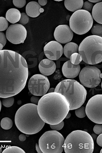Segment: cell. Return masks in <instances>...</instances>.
<instances>
[{
	"instance_id": "obj_1",
	"label": "cell",
	"mask_w": 102,
	"mask_h": 153,
	"mask_svg": "<svg viewBox=\"0 0 102 153\" xmlns=\"http://www.w3.org/2000/svg\"><path fill=\"white\" fill-rule=\"evenodd\" d=\"M27 62L19 53L0 50V98L19 94L24 89L28 78Z\"/></svg>"
},
{
	"instance_id": "obj_2",
	"label": "cell",
	"mask_w": 102,
	"mask_h": 153,
	"mask_svg": "<svg viewBox=\"0 0 102 153\" xmlns=\"http://www.w3.org/2000/svg\"><path fill=\"white\" fill-rule=\"evenodd\" d=\"M38 114L46 123L55 125L66 118L69 111V104L64 96L59 93H48L40 99Z\"/></svg>"
},
{
	"instance_id": "obj_3",
	"label": "cell",
	"mask_w": 102,
	"mask_h": 153,
	"mask_svg": "<svg viewBox=\"0 0 102 153\" xmlns=\"http://www.w3.org/2000/svg\"><path fill=\"white\" fill-rule=\"evenodd\" d=\"M15 123L21 132L32 135L41 131L45 123L38 114L37 105L28 103L21 106L17 111Z\"/></svg>"
},
{
	"instance_id": "obj_4",
	"label": "cell",
	"mask_w": 102,
	"mask_h": 153,
	"mask_svg": "<svg viewBox=\"0 0 102 153\" xmlns=\"http://www.w3.org/2000/svg\"><path fill=\"white\" fill-rule=\"evenodd\" d=\"M54 92L64 96L69 102V110L78 109L86 101L87 91L85 87L78 81L72 79L64 80L59 82Z\"/></svg>"
},
{
	"instance_id": "obj_5",
	"label": "cell",
	"mask_w": 102,
	"mask_h": 153,
	"mask_svg": "<svg viewBox=\"0 0 102 153\" xmlns=\"http://www.w3.org/2000/svg\"><path fill=\"white\" fill-rule=\"evenodd\" d=\"M95 148L94 139L85 131H74L66 137L64 145L66 153H92Z\"/></svg>"
},
{
	"instance_id": "obj_6",
	"label": "cell",
	"mask_w": 102,
	"mask_h": 153,
	"mask_svg": "<svg viewBox=\"0 0 102 153\" xmlns=\"http://www.w3.org/2000/svg\"><path fill=\"white\" fill-rule=\"evenodd\" d=\"M78 52L85 63L95 65L102 61V37L89 36L85 38L78 47Z\"/></svg>"
},
{
	"instance_id": "obj_7",
	"label": "cell",
	"mask_w": 102,
	"mask_h": 153,
	"mask_svg": "<svg viewBox=\"0 0 102 153\" xmlns=\"http://www.w3.org/2000/svg\"><path fill=\"white\" fill-rule=\"evenodd\" d=\"M65 138L56 130L48 131L39 138V145L42 153H61L64 150Z\"/></svg>"
},
{
	"instance_id": "obj_8",
	"label": "cell",
	"mask_w": 102,
	"mask_h": 153,
	"mask_svg": "<svg viewBox=\"0 0 102 153\" xmlns=\"http://www.w3.org/2000/svg\"><path fill=\"white\" fill-rule=\"evenodd\" d=\"M93 19L89 12L84 10L74 12L69 19V27L73 32L78 35H83L91 29Z\"/></svg>"
},
{
	"instance_id": "obj_9",
	"label": "cell",
	"mask_w": 102,
	"mask_h": 153,
	"mask_svg": "<svg viewBox=\"0 0 102 153\" xmlns=\"http://www.w3.org/2000/svg\"><path fill=\"white\" fill-rule=\"evenodd\" d=\"M102 75L101 70L98 68L93 66H87L80 71L79 80L84 87L95 88L101 83Z\"/></svg>"
},
{
	"instance_id": "obj_10",
	"label": "cell",
	"mask_w": 102,
	"mask_h": 153,
	"mask_svg": "<svg viewBox=\"0 0 102 153\" xmlns=\"http://www.w3.org/2000/svg\"><path fill=\"white\" fill-rule=\"evenodd\" d=\"M102 95L93 96L88 100L86 105V115L93 123L102 124Z\"/></svg>"
},
{
	"instance_id": "obj_11",
	"label": "cell",
	"mask_w": 102,
	"mask_h": 153,
	"mask_svg": "<svg viewBox=\"0 0 102 153\" xmlns=\"http://www.w3.org/2000/svg\"><path fill=\"white\" fill-rule=\"evenodd\" d=\"M50 82L46 76L35 74L30 78L28 84L30 92L33 95L43 96L46 94L50 88Z\"/></svg>"
},
{
	"instance_id": "obj_12",
	"label": "cell",
	"mask_w": 102,
	"mask_h": 153,
	"mask_svg": "<svg viewBox=\"0 0 102 153\" xmlns=\"http://www.w3.org/2000/svg\"><path fill=\"white\" fill-rule=\"evenodd\" d=\"M27 36V31L22 25L14 24L10 25L6 32V37L8 41L13 44L24 43Z\"/></svg>"
},
{
	"instance_id": "obj_13",
	"label": "cell",
	"mask_w": 102,
	"mask_h": 153,
	"mask_svg": "<svg viewBox=\"0 0 102 153\" xmlns=\"http://www.w3.org/2000/svg\"><path fill=\"white\" fill-rule=\"evenodd\" d=\"M63 48L57 41H51L47 43L44 48L46 56L51 61H57L61 57L63 53Z\"/></svg>"
},
{
	"instance_id": "obj_14",
	"label": "cell",
	"mask_w": 102,
	"mask_h": 153,
	"mask_svg": "<svg viewBox=\"0 0 102 153\" xmlns=\"http://www.w3.org/2000/svg\"><path fill=\"white\" fill-rule=\"evenodd\" d=\"M73 32L69 27L66 25H61L56 28L54 37L57 42L61 44L70 42L73 38Z\"/></svg>"
},
{
	"instance_id": "obj_15",
	"label": "cell",
	"mask_w": 102,
	"mask_h": 153,
	"mask_svg": "<svg viewBox=\"0 0 102 153\" xmlns=\"http://www.w3.org/2000/svg\"><path fill=\"white\" fill-rule=\"evenodd\" d=\"M62 71L63 74L66 78L74 79L78 76L80 72V65H75L72 64L69 60L64 64Z\"/></svg>"
},
{
	"instance_id": "obj_16",
	"label": "cell",
	"mask_w": 102,
	"mask_h": 153,
	"mask_svg": "<svg viewBox=\"0 0 102 153\" xmlns=\"http://www.w3.org/2000/svg\"><path fill=\"white\" fill-rule=\"evenodd\" d=\"M40 72L43 75L49 76L54 74L56 70V65L53 61L49 59H44L39 64Z\"/></svg>"
},
{
	"instance_id": "obj_17",
	"label": "cell",
	"mask_w": 102,
	"mask_h": 153,
	"mask_svg": "<svg viewBox=\"0 0 102 153\" xmlns=\"http://www.w3.org/2000/svg\"><path fill=\"white\" fill-rule=\"evenodd\" d=\"M44 10L39 3L35 1H31L26 7V12L28 16L32 18H36L39 16Z\"/></svg>"
},
{
	"instance_id": "obj_18",
	"label": "cell",
	"mask_w": 102,
	"mask_h": 153,
	"mask_svg": "<svg viewBox=\"0 0 102 153\" xmlns=\"http://www.w3.org/2000/svg\"><path fill=\"white\" fill-rule=\"evenodd\" d=\"M83 3V0H66L64 1L65 7L68 10L72 12L81 10Z\"/></svg>"
},
{
	"instance_id": "obj_19",
	"label": "cell",
	"mask_w": 102,
	"mask_h": 153,
	"mask_svg": "<svg viewBox=\"0 0 102 153\" xmlns=\"http://www.w3.org/2000/svg\"><path fill=\"white\" fill-rule=\"evenodd\" d=\"M21 17V12L19 10L16 8L10 9L6 12V20L12 24H14L19 22Z\"/></svg>"
},
{
	"instance_id": "obj_20",
	"label": "cell",
	"mask_w": 102,
	"mask_h": 153,
	"mask_svg": "<svg viewBox=\"0 0 102 153\" xmlns=\"http://www.w3.org/2000/svg\"><path fill=\"white\" fill-rule=\"evenodd\" d=\"M102 2L97 3L93 6L92 10V17L98 24H102Z\"/></svg>"
},
{
	"instance_id": "obj_21",
	"label": "cell",
	"mask_w": 102,
	"mask_h": 153,
	"mask_svg": "<svg viewBox=\"0 0 102 153\" xmlns=\"http://www.w3.org/2000/svg\"><path fill=\"white\" fill-rule=\"evenodd\" d=\"M63 53L65 56L69 59L73 53H78V46L77 43L73 42H69L66 44L63 48Z\"/></svg>"
},
{
	"instance_id": "obj_22",
	"label": "cell",
	"mask_w": 102,
	"mask_h": 153,
	"mask_svg": "<svg viewBox=\"0 0 102 153\" xmlns=\"http://www.w3.org/2000/svg\"><path fill=\"white\" fill-rule=\"evenodd\" d=\"M13 126V121L9 118L5 117L2 119L1 122V126L2 129L5 130H9Z\"/></svg>"
},
{
	"instance_id": "obj_23",
	"label": "cell",
	"mask_w": 102,
	"mask_h": 153,
	"mask_svg": "<svg viewBox=\"0 0 102 153\" xmlns=\"http://www.w3.org/2000/svg\"><path fill=\"white\" fill-rule=\"evenodd\" d=\"M3 153H25V152L22 149L17 146H10L5 148Z\"/></svg>"
},
{
	"instance_id": "obj_24",
	"label": "cell",
	"mask_w": 102,
	"mask_h": 153,
	"mask_svg": "<svg viewBox=\"0 0 102 153\" xmlns=\"http://www.w3.org/2000/svg\"><path fill=\"white\" fill-rule=\"evenodd\" d=\"M91 32L93 35L102 36V25L95 24L91 28Z\"/></svg>"
},
{
	"instance_id": "obj_25",
	"label": "cell",
	"mask_w": 102,
	"mask_h": 153,
	"mask_svg": "<svg viewBox=\"0 0 102 153\" xmlns=\"http://www.w3.org/2000/svg\"><path fill=\"white\" fill-rule=\"evenodd\" d=\"M69 59H70L69 61H70L71 63L75 65H79V64L83 61L81 55L78 53H73Z\"/></svg>"
},
{
	"instance_id": "obj_26",
	"label": "cell",
	"mask_w": 102,
	"mask_h": 153,
	"mask_svg": "<svg viewBox=\"0 0 102 153\" xmlns=\"http://www.w3.org/2000/svg\"><path fill=\"white\" fill-rule=\"evenodd\" d=\"M14 99L13 97L4 98L2 100V104L6 108H10L14 104Z\"/></svg>"
},
{
	"instance_id": "obj_27",
	"label": "cell",
	"mask_w": 102,
	"mask_h": 153,
	"mask_svg": "<svg viewBox=\"0 0 102 153\" xmlns=\"http://www.w3.org/2000/svg\"><path fill=\"white\" fill-rule=\"evenodd\" d=\"M75 114L79 118H83L86 117V109L83 106H81L75 110Z\"/></svg>"
},
{
	"instance_id": "obj_28",
	"label": "cell",
	"mask_w": 102,
	"mask_h": 153,
	"mask_svg": "<svg viewBox=\"0 0 102 153\" xmlns=\"http://www.w3.org/2000/svg\"><path fill=\"white\" fill-rule=\"evenodd\" d=\"M8 23L6 18L0 17V31H4L8 27Z\"/></svg>"
},
{
	"instance_id": "obj_29",
	"label": "cell",
	"mask_w": 102,
	"mask_h": 153,
	"mask_svg": "<svg viewBox=\"0 0 102 153\" xmlns=\"http://www.w3.org/2000/svg\"><path fill=\"white\" fill-rule=\"evenodd\" d=\"M7 39L5 33L0 32V50H3L6 44Z\"/></svg>"
},
{
	"instance_id": "obj_30",
	"label": "cell",
	"mask_w": 102,
	"mask_h": 153,
	"mask_svg": "<svg viewBox=\"0 0 102 153\" xmlns=\"http://www.w3.org/2000/svg\"><path fill=\"white\" fill-rule=\"evenodd\" d=\"M29 21V17L25 13H21V19L19 22L22 25L27 24Z\"/></svg>"
},
{
	"instance_id": "obj_31",
	"label": "cell",
	"mask_w": 102,
	"mask_h": 153,
	"mask_svg": "<svg viewBox=\"0 0 102 153\" xmlns=\"http://www.w3.org/2000/svg\"><path fill=\"white\" fill-rule=\"evenodd\" d=\"M25 0H13V3L14 6L18 8H22L25 5Z\"/></svg>"
},
{
	"instance_id": "obj_32",
	"label": "cell",
	"mask_w": 102,
	"mask_h": 153,
	"mask_svg": "<svg viewBox=\"0 0 102 153\" xmlns=\"http://www.w3.org/2000/svg\"><path fill=\"white\" fill-rule=\"evenodd\" d=\"M64 126V122L63 121L58 124L50 125V127L52 130L59 131L63 129Z\"/></svg>"
},
{
	"instance_id": "obj_33",
	"label": "cell",
	"mask_w": 102,
	"mask_h": 153,
	"mask_svg": "<svg viewBox=\"0 0 102 153\" xmlns=\"http://www.w3.org/2000/svg\"><path fill=\"white\" fill-rule=\"evenodd\" d=\"M83 7L84 10L89 12V11H92V10L93 4L90 2L86 1L83 3Z\"/></svg>"
},
{
	"instance_id": "obj_34",
	"label": "cell",
	"mask_w": 102,
	"mask_h": 153,
	"mask_svg": "<svg viewBox=\"0 0 102 153\" xmlns=\"http://www.w3.org/2000/svg\"><path fill=\"white\" fill-rule=\"evenodd\" d=\"M93 131L95 134L97 135H99L102 133V124H97L95 125L93 128Z\"/></svg>"
},
{
	"instance_id": "obj_35",
	"label": "cell",
	"mask_w": 102,
	"mask_h": 153,
	"mask_svg": "<svg viewBox=\"0 0 102 153\" xmlns=\"http://www.w3.org/2000/svg\"><path fill=\"white\" fill-rule=\"evenodd\" d=\"M39 100H40V99L39 97H37V96H34L31 97L30 101L32 103L37 105H38Z\"/></svg>"
},
{
	"instance_id": "obj_36",
	"label": "cell",
	"mask_w": 102,
	"mask_h": 153,
	"mask_svg": "<svg viewBox=\"0 0 102 153\" xmlns=\"http://www.w3.org/2000/svg\"><path fill=\"white\" fill-rule=\"evenodd\" d=\"M96 142L98 145L100 147H102V134H99V136L98 137L97 140H96Z\"/></svg>"
},
{
	"instance_id": "obj_37",
	"label": "cell",
	"mask_w": 102,
	"mask_h": 153,
	"mask_svg": "<svg viewBox=\"0 0 102 153\" xmlns=\"http://www.w3.org/2000/svg\"><path fill=\"white\" fill-rule=\"evenodd\" d=\"M39 4L41 6H45L46 5L47 3H48V1L47 0H39Z\"/></svg>"
},
{
	"instance_id": "obj_38",
	"label": "cell",
	"mask_w": 102,
	"mask_h": 153,
	"mask_svg": "<svg viewBox=\"0 0 102 153\" xmlns=\"http://www.w3.org/2000/svg\"><path fill=\"white\" fill-rule=\"evenodd\" d=\"M19 139L20 141L23 142L25 141L26 139V137L24 134H21L19 136Z\"/></svg>"
},
{
	"instance_id": "obj_39",
	"label": "cell",
	"mask_w": 102,
	"mask_h": 153,
	"mask_svg": "<svg viewBox=\"0 0 102 153\" xmlns=\"http://www.w3.org/2000/svg\"><path fill=\"white\" fill-rule=\"evenodd\" d=\"M36 152L38 153H42V151L41 150V149L39 147V144H36Z\"/></svg>"
},
{
	"instance_id": "obj_40",
	"label": "cell",
	"mask_w": 102,
	"mask_h": 153,
	"mask_svg": "<svg viewBox=\"0 0 102 153\" xmlns=\"http://www.w3.org/2000/svg\"><path fill=\"white\" fill-rule=\"evenodd\" d=\"M89 2H90V3H99V2H100L101 1V0H89V1H88Z\"/></svg>"
},
{
	"instance_id": "obj_41",
	"label": "cell",
	"mask_w": 102,
	"mask_h": 153,
	"mask_svg": "<svg viewBox=\"0 0 102 153\" xmlns=\"http://www.w3.org/2000/svg\"><path fill=\"white\" fill-rule=\"evenodd\" d=\"M55 88H50V89H49V90H48V93H51V92H54Z\"/></svg>"
},
{
	"instance_id": "obj_42",
	"label": "cell",
	"mask_w": 102,
	"mask_h": 153,
	"mask_svg": "<svg viewBox=\"0 0 102 153\" xmlns=\"http://www.w3.org/2000/svg\"><path fill=\"white\" fill-rule=\"evenodd\" d=\"M71 114L70 113H68V114L67 115V116H66V119H68V118H69L71 117Z\"/></svg>"
},
{
	"instance_id": "obj_43",
	"label": "cell",
	"mask_w": 102,
	"mask_h": 153,
	"mask_svg": "<svg viewBox=\"0 0 102 153\" xmlns=\"http://www.w3.org/2000/svg\"><path fill=\"white\" fill-rule=\"evenodd\" d=\"M1 107H2L1 102V100H0V112H1Z\"/></svg>"
},
{
	"instance_id": "obj_44",
	"label": "cell",
	"mask_w": 102,
	"mask_h": 153,
	"mask_svg": "<svg viewBox=\"0 0 102 153\" xmlns=\"http://www.w3.org/2000/svg\"><path fill=\"white\" fill-rule=\"evenodd\" d=\"M2 152V149L1 147V146H0V153Z\"/></svg>"
},
{
	"instance_id": "obj_45",
	"label": "cell",
	"mask_w": 102,
	"mask_h": 153,
	"mask_svg": "<svg viewBox=\"0 0 102 153\" xmlns=\"http://www.w3.org/2000/svg\"><path fill=\"white\" fill-rule=\"evenodd\" d=\"M55 1H61V0H60V1H59V0H55Z\"/></svg>"
},
{
	"instance_id": "obj_46",
	"label": "cell",
	"mask_w": 102,
	"mask_h": 153,
	"mask_svg": "<svg viewBox=\"0 0 102 153\" xmlns=\"http://www.w3.org/2000/svg\"><path fill=\"white\" fill-rule=\"evenodd\" d=\"M100 153H102V149L101 150Z\"/></svg>"
}]
</instances>
